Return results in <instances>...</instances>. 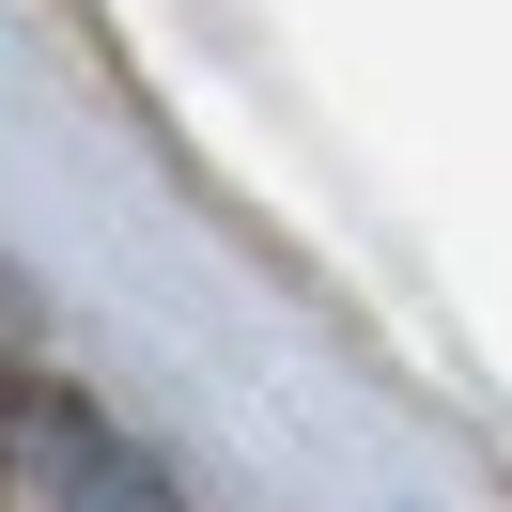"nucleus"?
Returning a JSON list of instances; mask_svg holds the SVG:
<instances>
[{"label":"nucleus","instance_id":"obj_1","mask_svg":"<svg viewBox=\"0 0 512 512\" xmlns=\"http://www.w3.org/2000/svg\"><path fill=\"white\" fill-rule=\"evenodd\" d=\"M0 497H32V512H187L156 450L109 435L94 404H63L32 357L0 373Z\"/></svg>","mask_w":512,"mask_h":512},{"label":"nucleus","instance_id":"obj_2","mask_svg":"<svg viewBox=\"0 0 512 512\" xmlns=\"http://www.w3.org/2000/svg\"><path fill=\"white\" fill-rule=\"evenodd\" d=\"M16 357H32V342H16V295H0V373H16Z\"/></svg>","mask_w":512,"mask_h":512}]
</instances>
